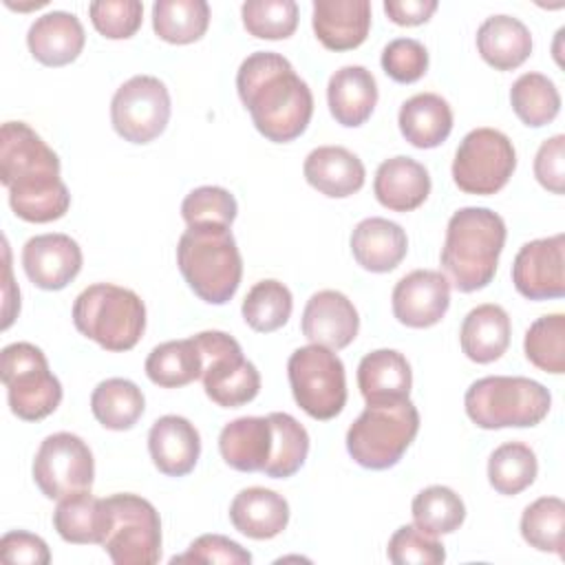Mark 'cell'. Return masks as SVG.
Wrapping results in <instances>:
<instances>
[{
  "label": "cell",
  "mask_w": 565,
  "mask_h": 565,
  "mask_svg": "<svg viewBox=\"0 0 565 565\" xmlns=\"http://www.w3.org/2000/svg\"><path fill=\"white\" fill-rule=\"evenodd\" d=\"M0 181L13 214L26 223H51L68 212L71 194L60 177V157L24 121L0 128Z\"/></svg>",
  "instance_id": "1"
},
{
  "label": "cell",
  "mask_w": 565,
  "mask_h": 565,
  "mask_svg": "<svg viewBox=\"0 0 565 565\" xmlns=\"http://www.w3.org/2000/svg\"><path fill=\"white\" fill-rule=\"evenodd\" d=\"M236 90L256 130L274 143L298 139L311 121V88L280 53L247 55L236 73Z\"/></svg>",
  "instance_id": "2"
},
{
  "label": "cell",
  "mask_w": 565,
  "mask_h": 565,
  "mask_svg": "<svg viewBox=\"0 0 565 565\" xmlns=\"http://www.w3.org/2000/svg\"><path fill=\"white\" fill-rule=\"evenodd\" d=\"M505 221L490 207H461L446 225L439 254L448 282L470 294L492 282L505 245Z\"/></svg>",
  "instance_id": "3"
},
{
  "label": "cell",
  "mask_w": 565,
  "mask_h": 565,
  "mask_svg": "<svg viewBox=\"0 0 565 565\" xmlns=\"http://www.w3.org/2000/svg\"><path fill=\"white\" fill-rule=\"evenodd\" d=\"M177 265L188 287L210 305H225L243 278V258L230 227H188L177 243Z\"/></svg>",
  "instance_id": "4"
},
{
  "label": "cell",
  "mask_w": 565,
  "mask_h": 565,
  "mask_svg": "<svg viewBox=\"0 0 565 565\" xmlns=\"http://www.w3.org/2000/svg\"><path fill=\"white\" fill-rule=\"evenodd\" d=\"M419 430V413L408 397L366 402L347 430L351 459L369 470L393 468Z\"/></svg>",
  "instance_id": "5"
},
{
  "label": "cell",
  "mask_w": 565,
  "mask_h": 565,
  "mask_svg": "<svg viewBox=\"0 0 565 565\" xmlns=\"http://www.w3.org/2000/svg\"><path fill=\"white\" fill-rule=\"evenodd\" d=\"M463 406L479 428H530L547 417L552 395L541 382L523 375H488L470 384Z\"/></svg>",
  "instance_id": "6"
},
{
  "label": "cell",
  "mask_w": 565,
  "mask_h": 565,
  "mask_svg": "<svg viewBox=\"0 0 565 565\" xmlns=\"http://www.w3.org/2000/svg\"><path fill=\"white\" fill-rule=\"evenodd\" d=\"M75 329L106 351H130L146 329V305L126 287L88 285L73 302Z\"/></svg>",
  "instance_id": "7"
},
{
  "label": "cell",
  "mask_w": 565,
  "mask_h": 565,
  "mask_svg": "<svg viewBox=\"0 0 565 565\" xmlns=\"http://www.w3.org/2000/svg\"><path fill=\"white\" fill-rule=\"evenodd\" d=\"M106 505L104 552L115 565H154L161 558V519L154 505L130 492L110 494Z\"/></svg>",
  "instance_id": "8"
},
{
  "label": "cell",
  "mask_w": 565,
  "mask_h": 565,
  "mask_svg": "<svg viewBox=\"0 0 565 565\" xmlns=\"http://www.w3.org/2000/svg\"><path fill=\"white\" fill-rule=\"evenodd\" d=\"M0 377L9 408L24 422L49 417L62 402V384L51 373L46 355L31 342H13L2 349Z\"/></svg>",
  "instance_id": "9"
},
{
  "label": "cell",
  "mask_w": 565,
  "mask_h": 565,
  "mask_svg": "<svg viewBox=\"0 0 565 565\" xmlns=\"http://www.w3.org/2000/svg\"><path fill=\"white\" fill-rule=\"evenodd\" d=\"M289 386L296 404L313 419L327 422L347 404V375L342 360L327 347L307 344L296 349L287 362Z\"/></svg>",
  "instance_id": "10"
},
{
  "label": "cell",
  "mask_w": 565,
  "mask_h": 565,
  "mask_svg": "<svg viewBox=\"0 0 565 565\" xmlns=\"http://www.w3.org/2000/svg\"><path fill=\"white\" fill-rule=\"evenodd\" d=\"M192 338L203 355L201 380L205 395L216 406L238 408L258 395L260 373L230 333L201 331Z\"/></svg>",
  "instance_id": "11"
},
{
  "label": "cell",
  "mask_w": 565,
  "mask_h": 565,
  "mask_svg": "<svg viewBox=\"0 0 565 565\" xmlns=\"http://www.w3.org/2000/svg\"><path fill=\"white\" fill-rule=\"evenodd\" d=\"M516 168V150L508 135L494 128L470 130L452 161V181L466 194H494L510 181Z\"/></svg>",
  "instance_id": "12"
},
{
  "label": "cell",
  "mask_w": 565,
  "mask_h": 565,
  "mask_svg": "<svg viewBox=\"0 0 565 565\" xmlns=\"http://www.w3.org/2000/svg\"><path fill=\"white\" fill-rule=\"evenodd\" d=\"M170 93L154 75H135L124 82L110 102L115 132L130 143H150L170 121Z\"/></svg>",
  "instance_id": "13"
},
{
  "label": "cell",
  "mask_w": 565,
  "mask_h": 565,
  "mask_svg": "<svg viewBox=\"0 0 565 565\" xmlns=\"http://www.w3.org/2000/svg\"><path fill=\"white\" fill-rule=\"evenodd\" d=\"M93 477V452L82 437L53 433L42 439L33 459V481L46 499H64L90 490Z\"/></svg>",
  "instance_id": "14"
},
{
  "label": "cell",
  "mask_w": 565,
  "mask_h": 565,
  "mask_svg": "<svg viewBox=\"0 0 565 565\" xmlns=\"http://www.w3.org/2000/svg\"><path fill=\"white\" fill-rule=\"evenodd\" d=\"M565 234L525 243L512 263L514 289L527 300H552L565 294Z\"/></svg>",
  "instance_id": "15"
},
{
  "label": "cell",
  "mask_w": 565,
  "mask_h": 565,
  "mask_svg": "<svg viewBox=\"0 0 565 565\" xmlns=\"http://www.w3.org/2000/svg\"><path fill=\"white\" fill-rule=\"evenodd\" d=\"M393 316L411 329L437 324L450 307V282L441 271L415 269L397 280L391 296Z\"/></svg>",
  "instance_id": "16"
},
{
  "label": "cell",
  "mask_w": 565,
  "mask_h": 565,
  "mask_svg": "<svg viewBox=\"0 0 565 565\" xmlns=\"http://www.w3.org/2000/svg\"><path fill=\"white\" fill-rule=\"evenodd\" d=\"M22 267L35 287L60 291L79 274L82 247L68 234H38L22 247Z\"/></svg>",
  "instance_id": "17"
},
{
  "label": "cell",
  "mask_w": 565,
  "mask_h": 565,
  "mask_svg": "<svg viewBox=\"0 0 565 565\" xmlns=\"http://www.w3.org/2000/svg\"><path fill=\"white\" fill-rule=\"evenodd\" d=\"M358 329V309L342 291L322 289L307 300L302 311V333L311 344L340 351L355 340Z\"/></svg>",
  "instance_id": "18"
},
{
  "label": "cell",
  "mask_w": 565,
  "mask_h": 565,
  "mask_svg": "<svg viewBox=\"0 0 565 565\" xmlns=\"http://www.w3.org/2000/svg\"><path fill=\"white\" fill-rule=\"evenodd\" d=\"M150 459L166 477H185L201 455V437L194 424L181 415L159 417L148 433Z\"/></svg>",
  "instance_id": "19"
},
{
  "label": "cell",
  "mask_w": 565,
  "mask_h": 565,
  "mask_svg": "<svg viewBox=\"0 0 565 565\" xmlns=\"http://www.w3.org/2000/svg\"><path fill=\"white\" fill-rule=\"evenodd\" d=\"M313 33L329 51L358 49L371 29L369 0H313Z\"/></svg>",
  "instance_id": "20"
},
{
  "label": "cell",
  "mask_w": 565,
  "mask_h": 565,
  "mask_svg": "<svg viewBox=\"0 0 565 565\" xmlns=\"http://www.w3.org/2000/svg\"><path fill=\"white\" fill-rule=\"evenodd\" d=\"M86 35L79 18L68 11H49L29 26L26 46L44 66H66L84 49Z\"/></svg>",
  "instance_id": "21"
},
{
  "label": "cell",
  "mask_w": 565,
  "mask_h": 565,
  "mask_svg": "<svg viewBox=\"0 0 565 565\" xmlns=\"http://www.w3.org/2000/svg\"><path fill=\"white\" fill-rule=\"evenodd\" d=\"M408 252V238L402 225L369 216L360 221L351 232V254L355 263L373 274L393 271Z\"/></svg>",
  "instance_id": "22"
},
{
  "label": "cell",
  "mask_w": 565,
  "mask_h": 565,
  "mask_svg": "<svg viewBox=\"0 0 565 565\" xmlns=\"http://www.w3.org/2000/svg\"><path fill=\"white\" fill-rule=\"evenodd\" d=\"M373 194L391 212L417 210L430 194L428 170L411 157H391L375 170Z\"/></svg>",
  "instance_id": "23"
},
{
  "label": "cell",
  "mask_w": 565,
  "mask_h": 565,
  "mask_svg": "<svg viewBox=\"0 0 565 565\" xmlns=\"http://www.w3.org/2000/svg\"><path fill=\"white\" fill-rule=\"evenodd\" d=\"M302 174L311 188L331 199L355 194L366 177L360 157L342 146L313 148L305 159Z\"/></svg>",
  "instance_id": "24"
},
{
  "label": "cell",
  "mask_w": 565,
  "mask_h": 565,
  "mask_svg": "<svg viewBox=\"0 0 565 565\" xmlns=\"http://www.w3.org/2000/svg\"><path fill=\"white\" fill-rule=\"evenodd\" d=\"M223 461L238 472H263L274 450V428L269 417H238L223 426L218 435Z\"/></svg>",
  "instance_id": "25"
},
{
  "label": "cell",
  "mask_w": 565,
  "mask_h": 565,
  "mask_svg": "<svg viewBox=\"0 0 565 565\" xmlns=\"http://www.w3.org/2000/svg\"><path fill=\"white\" fill-rule=\"evenodd\" d=\"M327 102L340 126L358 128L371 117L377 104V82L364 66H342L329 77Z\"/></svg>",
  "instance_id": "26"
},
{
  "label": "cell",
  "mask_w": 565,
  "mask_h": 565,
  "mask_svg": "<svg viewBox=\"0 0 565 565\" xmlns=\"http://www.w3.org/2000/svg\"><path fill=\"white\" fill-rule=\"evenodd\" d=\"M230 521L249 539H274L289 523V503L269 488H245L230 503Z\"/></svg>",
  "instance_id": "27"
},
{
  "label": "cell",
  "mask_w": 565,
  "mask_h": 565,
  "mask_svg": "<svg viewBox=\"0 0 565 565\" xmlns=\"http://www.w3.org/2000/svg\"><path fill=\"white\" fill-rule=\"evenodd\" d=\"M510 316L501 305H479L470 309L461 322V351L477 364H490L505 353L510 344Z\"/></svg>",
  "instance_id": "28"
},
{
  "label": "cell",
  "mask_w": 565,
  "mask_h": 565,
  "mask_svg": "<svg viewBox=\"0 0 565 565\" xmlns=\"http://www.w3.org/2000/svg\"><path fill=\"white\" fill-rule=\"evenodd\" d=\"M477 49L483 62L492 68L512 71L530 57L532 35L519 18L499 13L481 22L477 31Z\"/></svg>",
  "instance_id": "29"
},
{
  "label": "cell",
  "mask_w": 565,
  "mask_h": 565,
  "mask_svg": "<svg viewBox=\"0 0 565 565\" xmlns=\"http://www.w3.org/2000/svg\"><path fill=\"white\" fill-rule=\"evenodd\" d=\"M402 137L422 150L441 146L452 130V110L441 95L417 93L408 97L397 115Z\"/></svg>",
  "instance_id": "30"
},
{
  "label": "cell",
  "mask_w": 565,
  "mask_h": 565,
  "mask_svg": "<svg viewBox=\"0 0 565 565\" xmlns=\"http://www.w3.org/2000/svg\"><path fill=\"white\" fill-rule=\"evenodd\" d=\"M358 386L366 402L408 397L413 386L411 364L395 349H375L358 364Z\"/></svg>",
  "instance_id": "31"
},
{
  "label": "cell",
  "mask_w": 565,
  "mask_h": 565,
  "mask_svg": "<svg viewBox=\"0 0 565 565\" xmlns=\"http://www.w3.org/2000/svg\"><path fill=\"white\" fill-rule=\"evenodd\" d=\"M53 527L66 543L102 545L106 536L104 499L93 497L90 490L57 499V508L53 512Z\"/></svg>",
  "instance_id": "32"
},
{
  "label": "cell",
  "mask_w": 565,
  "mask_h": 565,
  "mask_svg": "<svg viewBox=\"0 0 565 565\" xmlns=\"http://www.w3.org/2000/svg\"><path fill=\"white\" fill-rule=\"evenodd\" d=\"M203 355L194 338L157 344L146 358V375L161 388H179L201 377Z\"/></svg>",
  "instance_id": "33"
},
{
  "label": "cell",
  "mask_w": 565,
  "mask_h": 565,
  "mask_svg": "<svg viewBox=\"0 0 565 565\" xmlns=\"http://www.w3.org/2000/svg\"><path fill=\"white\" fill-rule=\"evenodd\" d=\"M143 408L141 388L126 377H108L90 395V411L108 430H130L143 415Z\"/></svg>",
  "instance_id": "34"
},
{
  "label": "cell",
  "mask_w": 565,
  "mask_h": 565,
  "mask_svg": "<svg viewBox=\"0 0 565 565\" xmlns=\"http://www.w3.org/2000/svg\"><path fill=\"white\" fill-rule=\"evenodd\" d=\"M210 26V4L205 0H157L152 4V29L170 44H192Z\"/></svg>",
  "instance_id": "35"
},
{
  "label": "cell",
  "mask_w": 565,
  "mask_h": 565,
  "mask_svg": "<svg viewBox=\"0 0 565 565\" xmlns=\"http://www.w3.org/2000/svg\"><path fill=\"white\" fill-rule=\"evenodd\" d=\"M539 461L534 450L523 441H505L492 450L488 459V481L505 497H514L530 488L536 479Z\"/></svg>",
  "instance_id": "36"
},
{
  "label": "cell",
  "mask_w": 565,
  "mask_h": 565,
  "mask_svg": "<svg viewBox=\"0 0 565 565\" xmlns=\"http://www.w3.org/2000/svg\"><path fill=\"white\" fill-rule=\"evenodd\" d=\"M510 104L514 115L530 128H541L561 110V95L556 84L543 73H523L510 88Z\"/></svg>",
  "instance_id": "37"
},
{
  "label": "cell",
  "mask_w": 565,
  "mask_h": 565,
  "mask_svg": "<svg viewBox=\"0 0 565 565\" xmlns=\"http://www.w3.org/2000/svg\"><path fill=\"white\" fill-rule=\"evenodd\" d=\"M411 514L415 527L430 536H441L459 530L466 519V505L452 488L428 486L415 494Z\"/></svg>",
  "instance_id": "38"
},
{
  "label": "cell",
  "mask_w": 565,
  "mask_h": 565,
  "mask_svg": "<svg viewBox=\"0 0 565 565\" xmlns=\"http://www.w3.org/2000/svg\"><path fill=\"white\" fill-rule=\"evenodd\" d=\"M267 417L274 428V450L263 472L271 479H287L302 468L309 455V433L289 413H269Z\"/></svg>",
  "instance_id": "39"
},
{
  "label": "cell",
  "mask_w": 565,
  "mask_h": 565,
  "mask_svg": "<svg viewBox=\"0 0 565 565\" xmlns=\"http://www.w3.org/2000/svg\"><path fill=\"white\" fill-rule=\"evenodd\" d=\"M294 309V298L287 285L267 278L256 282L243 300V320L258 333H271L287 324Z\"/></svg>",
  "instance_id": "40"
},
{
  "label": "cell",
  "mask_w": 565,
  "mask_h": 565,
  "mask_svg": "<svg viewBox=\"0 0 565 565\" xmlns=\"http://www.w3.org/2000/svg\"><path fill=\"white\" fill-rule=\"evenodd\" d=\"M565 503L561 497H541L521 514V536L539 552L563 556Z\"/></svg>",
  "instance_id": "41"
},
{
  "label": "cell",
  "mask_w": 565,
  "mask_h": 565,
  "mask_svg": "<svg viewBox=\"0 0 565 565\" xmlns=\"http://www.w3.org/2000/svg\"><path fill=\"white\" fill-rule=\"evenodd\" d=\"M525 358L541 371L565 373V316H541L530 324L523 338Z\"/></svg>",
  "instance_id": "42"
},
{
  "label": "cell",
  "mask_w": 565,
  "mask_h": 565,
  "mask_svg": "<svg viewBox=\"0 0 565 565\" xmlns=\"http://www.w3.org/2000/svg\"><path fill=\"white\" fill-rule=\"evenodd\" d=\"M241 15L247 33L260 40H287L298 26V4L294 0H247Z\"/></svg>",
  "instance_id": "43"
},
{
  "label": "cell",
  "mask_w": 565,
  "mask_h": 565,
  "mask_svg": "<svg viewBox=\"0 0 565 565\" xmlns=\"http://www.w3.org/2000/svg\"><path fill=\"white\" fill-rule=\"evenodd\" d=\"M236 212L238 205L234 194L218 185L194 188L181 203V216L188 223V227H232Z\"/></svg>",
  "instance_id": "44"
},
{
  "label": "cell",
  "mask_w": 565,
  "mask_h": 565,
  "mask_svg": "<svg viewBox=\"0 0 565 565\" xmlns=\"http://www.w3.org/2000/svg\"><path fill=\"white\" fill-rule=\"evenodd\" d=\"M386 556L395 565H437L446 561V550L437 536L415 525H402L388 539Z\"/></svg>",
  "instance_id": "45"
},
{
  "label": "cell",
  "mask_w": 565,
  "mask_h": 565,
  "mask_svg": "<svg viewBox=\"0 0 565 565\" xmlns=\"http://www.w3.org/2000/svg\"><path fill=\"white\" fill-rule=\"evenodd\" d=\"M90 22L108 40L132 38L143 20V4L139 0H95L88 4Z\"/></svg>",
  "instance_id": "46"
},
{
  "label": "cell",
  "mask_w": 565,
  "mask_h": 565,
  "mask_svg": "<svg viewBox=\"0 0 565 565\" xmlns=\"http://www.w3.org/2000/svg\"><path fill=\"white\" fill-rule=\"evenodd\" d=\"M382 68L397 84H413L428 71V51L413 38L391 40L382 51Z\"/></svg>",
  "instance_id": "47"
},
{
  "label": "cell",
  "mask_w": 565,
  "mask_h": 565,
  "mask_svg": "<svg viewBox=\"0 0 565 565\" xmlns=\"http://www.w3.org/2000/svg\"><path fill=\"white\" fill-rule=\"evenodd\" d=\"M172 563H225V565H245L252 563V554L241 547L236 541L223 534H203L190 543V547L174 556Z\"/></svg>",
  "instance_id": "48"
},
{
  "label": "cell",
  "mask_w": 565,
  "mask_h": 565,
  "mask_svg": "<svg viewBox=\"0 0 565 565\" xmlns=\"http://www.w3.org/2000/svg\"><path fill=\"white\" fill-rule=\"evenodd\" d=\"M534 177L552 194H563L565 183V137L545 139L534 157Z\"/></svg>",
  "instance_id": "49"
},
{
  "label": "cell",
  "mask_w": 565,
  "mask_h": 565,
  "mask_svg": "<svg viewBox=\"0 0 565 565\" xmlns=\"http://www.w3.org/2000/svg\"><path fill=\"white\" fill-rule=\"evenodd\" d=\"M0 556L7 563H26V565H46L51 563V552L44 539L38 534L13 530L0 539Z\"/></svg>",
  "instance_id": "50"
},
{
  "label": "cell",
  "mask_w": 565,
  "mask_h": 565,
  "mask_svg": "<svg viewBox=\"0 0 565 565\" xmlns=\"http://www.w3.org/2000/svg\"><path fill=\"white\" fill-rule=\"evenodd\" d=\"M437 11V0H386L384 13L399 26H417L430 20Z\"/></svg>",
  "instance_id": "51"
},
{
  "label": "cell",
  "mask_w": 565,
  "mask_h": 565,
  "mask_svg": "<svg viewBox=\"0 0 565 565\" xmlns=\"http://www.w3.org/2000/svg\"><path fill=\"white\" fill-rule=\"evenodd\" d=\"M13 289V280H11V267H9V245L4 241V305H2V329H9V324L13 322V316L20 311V298L11 296Z\"/></svg>",
  "instance_id": "52"
}]
</instances>
